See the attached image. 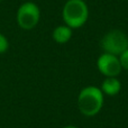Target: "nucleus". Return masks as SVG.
Returning a JSON list of instances; mask_svg holds the SVG:
<instances>
[{
    "label": "nucleus",
    "mask_w": 128,
    "mask_h": 128,
    "mask_svg": "<svg viewBox=\"0 0 128 128\" xmlns=\"http://www.w3.org/2000/svg\"><path fill=\"white\" fill-rule=\"evenodd\" d=\"M0 1H1V0H0Z\"/></svg>",
    "instance_id": "9b49d317"
},
{
    "label": "nucleus",
    "mask_w": 128,
    "mask_h": 128,
    "mask_svg": "<svg viewBox=\"0 0 128 128\" xmlns=\"http://www.w3.org/2000/svg\"><path fill=\"white\" fill-rule=\"evenodd\" d=\"M52 37L58 44H65L72 37V28H70L66 25H61L54 28Z\"/></svg>",
    "instance_id": "0eeeda50"
},
{
    "label": "nucleus",
    "mask_w": 128,
    "mask_h": 128,
    "mask_svg": "<svg viewBox=\"0 0 128 128\" xmlns=\"http://www.w3.org/2000/svg\"><path fill=\"white\" fill-rule=\"evenodd\" d=\"M119 61H120V65H122V68L125 70H128V48L126 51H124L119 56Z\"/></svg>",
    "instance_id": "1a4fd4ad"
},
{
    "label": "nucleus",
    "mask_w": 128,
    "mask_h": 128,
    "mask_svg": "<svg viewBox=\"0 0 128 128\" xmlns=\"http://www.w3.org/2000/svg\"><path fill=\"white\" fill-rule=\"evenodd\" d=\"M9 48V40L4 34L0 33V54H4Z\"/></svg>",
    "instance_id": "6e6552de"
},
{
    "label": "nucleus",
    "mask_w": 128,
    "mask_h": 128,
    "mask_svg": "<svg viewBox=\"0 0 128 128\" xmlns=\"http://www.w3.org/2000/svg\"><path fill=\"white\" fill-rule=\"evenodd\" d=\"M101 47L104 53L119 56L128 48V37L124 32L119 29H112L102 37Z\"/></svg>",
    "instance_id": "20e7f679"
},
{
    "label": "nucleus",
    "mask_w": 128,
    "mask_h": 128,
    "mask_svg": "<svg viewBox=\"0 0 128 128\" xmlns=\"http://www.w3.org/2000/svg\"><path fill=\"white\" fill-rule=\"evenodd\" d=\"M101 91L104 94L116 96L122 89V83L117 78H106L101 84Z\"/></svg>",
    "instance_id": "423d86ee"
},
{
    "label": "nucleus",
    "mask_w": 128,
    "mask_h": 128,
    "mask_svg": "<svg viewBox=\"0 0 128 128\" xmlns=\"http://www.w3.org/2000/svg\"><path fill=\"white\" fill-rule=\"evenodd\" d=\"M63 128H78V127H75V126H72V125H70V126H65V127H63Z\"/></svg>",
    "instance_id": "9d476101"
},
{
    "label": "nucleus",
    "mask_w": 128,
    "mask_h": 128,
    "mask_svg": "<svg viewBox=\"0 0 128 128\" xmlns=\"http://www.w3.org/2000/svg\"><path fill=\"white\" fill-rule=\"evenodd\" d=\"M97 66L100 73L107 78H117L122 70L119 58L109 53H104L99 56Z\"/></svg>",
    "instance_id": "39448f33"
},
{
    "label": "nucleus",
    "mask_w": 128,
    "mask_h": 128,
    "mask_svg": "<svg viewBox=\"0 0 128 128\" xmlns=\"http://www.w3.org/2000/svg\"><path fill=\"white\" fill-rule=\"evenodd\" d=\"M104 106V93L101 89L93 86L83 88L78 97L80 112L86 117H93L100 112Z\"/></svg>",
    "instance_id": "f257e3e1"
},
{
    "label": "nucleus",
    "mask_w": 128,
    "mask_h": 128,
    "mask_svg": "<svg viewBox=\"0 0 128 128\" xmlns=\"http://www.w3.org/2000/svg\"><path fill=\"white\" fill-rule=\"evenodd\" d=\"M40 19V7L33 1H26L19 6L16 15L18 26L24 30H30L37 26Z\"/></svg>",
    "instance_id": "7ed1b4c3"
},
{
    "label": "nucleus",
    "mask_w": 128,
    "mask_h": 128,
    "mask_svg": "<svg viewBox=\"0 0 128 128\" xmlns=\"http://www.w3.org/2000/svg\"><path fill=\"white\" fill-rule=\"evenodd\" d=\"M89 17V8L84 0H68L62 10V18L72 29L82 27Z\"/></svg>",
    "instance_id": "f03ea898"
}]
</instances>
